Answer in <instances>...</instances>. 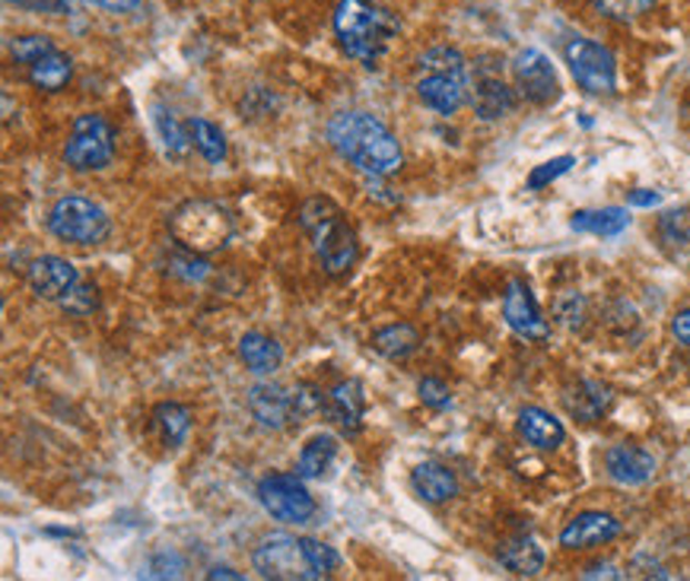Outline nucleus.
Returning <instances> with one entry per match:
<instances>
[{
  "label": "nucleus",
  "mask_w": 690,
  "mask_h": 581,
  "mask_svg": "<svg viewBox=\"0 0 690 581\" xmlns=\"http://www.w3.org/2000/svg\"><path fill=\"white\" fill-rule=\"evenodd\" d=\"M337 439L328 436V432H318V436H312L310 442L303 445V451H300V461H296V473L303 477V480H322L328 470H332L334 458H337Z\"/></svg>",
  "instance_id": "obj_25"
},
{
  "label": "nucleus",
  "mask_w": 690,
  "mask_h": 581,
  "mask_svg": "<svg viewBox=\"0 0 690 581\" xmlns=\"http://www.w3.org/2000/svg\"><path fill=\"white\" fill-rule=\"evenodd\" d=\"M236 226L233 216L220 207L216 201L194 197L169 213V235L189 252V255H214L226 248Z\"/></svg>",
  "instance_id": "obj_6"
},
{
  "label": "nucleus",
  "mask_w": 690,
  "mask_h": 581,
  "mask_svg": "<svg viewBox=\"0 0 690 581\" xmlns=\"http://www.w3.org/2000/svg\"><path fill=\"white\" fill-rule=\"evenodd\" d=\"M87 3L102 7V10H109V13H131V10L141 7L143 0H87Z\"/></svg>",
  "instance_id": "obj_40"
},
{
  "label": "nucleus",
  "mask_w": 690,
  "mask_h": 581,
  "mask_svg": "<svg viewBox=\"0 0 690 581\" xmlns=\"http://www.w3.org/2000/svg\"><path fill=\"white\" fill-rule=\"evenodd\" d=\"M572 165H576V160H572V156H557V160H550V163L538 165V169L528 175V187H531V191H538V187H548L554 179L567 175Z\"/></svg>",
  "instance_id": "obj_35"
},
{
  "label": "nucleus",
  "mask_w": 690,
  "mask_h": 581,
  "mask_svg": "<svg viewBox=\"0 0 690 581\" xmlns=\"http://www.w3.org/2000/svg\"><path fill=\"white\" fill-rule=\"evenodd\" d=\"M300 230L312 242V252H315L325 274L344 277L357 264V233L347 223L344 210L337 207L332 197H310V201H303V207H300Z\"/></svg>",
  "instance_id": "obj_4"
},
{
  "label": "nucleus",
  "mask_w": 690,
  "mask_h": 581,
  "mask_svg": "<svg viewBox=\"0 0 690 581\" xmlns=\"http://www.w3.org/2000/svg\"><path fill=\"white\" fill-rule=\"evenodd\" d=\"M7 3L32 13H73V0H7Z\"/></svg>",
  "instance_id": "obj_37"
},
{
  "label": "nucleus",
  "mask_w": 690,
  "mask_h": 581,
  "mask_svg": "<svg viewBox=\"0 0 690 581\" xmlns=\"http://www.w3.org/2000/svg\"><path fill=\"white\" fill-rule=\"evenodd\" d=\"M620 534V521L608 512H582L572 518L560 531L564 550H592L601 543H611Z\"/></svg>",
  "instance_id": "obj_16"
},
{
  "label": "nucleus",
  "mask_w": 690,
  "mask_h": 581,
  "mask_svg": "<svg viewBox=\"0 0 690 581\" xmlns=\"http://www.w3.org/2000/svg\"><path fill=\"white\" fill-rule=\"evenodd\" d=\"M601 17L615 20V23H633L637 17L649 13L659 0H592Z\"/></svg>",
  "instance_id": "obj_31"
},
{
  "label": "nucleus",
  "mask_w": 690,
  "mask_h": 581,
  "mask_svg": "<svg viewBox=\"0 0 690 581\" xmlns=\"http://www.w3.org/2000/svg\"><path fill=\"white\" fill-rule=\"evenodd\" d=\"M332 146L373 179H388L405 165L398 137L369 112H341L328 121Z\"/></svg>",
  "instance_id": "obj_1"
},
{
  "label": "nucleus",
  "mask_w": 690,
  "mask_h": 581,
  "mask_svg": "<svg viewBox=\"0 0 690 581\" xmlns=\"http://www.w3.org/2000/svg\"><path fill=\"white\" fill-rule=\"evenodd\" d=\"M497 557H500V562L513 575H522V579H535L545 569V550L538 547L535 537H513V540H506L497 550Z\"/></svg>",
  "instance_id": "obj_24"
},
{
  "label": "nucleus",
  "mask_w": 690,
  "mask_h": 581,
  "mask_svg": "<svg viewBox=\"0 0 690 581\" xmlns=\"http://www.w3.org/2000/svg\"><path fill=\"white\" fill-rule=\"evenodd\" d=\"M630 226V216L627 210L620 207H605V210H579L572 213L570 230L572 233H589V235H605V238H615Z\"/></svg>",
  "instance_id": "obj_26"
},
{
  "label": "nucleus",
  "mask_w": 690,
  "mask_h": 581,
  "mask_svg": "<svg viewBox=\"0 0 690 581\" xmlns=\"http://www.w3.org/2000/svg\"><path fill=\"white\" fill-rule=\"evenodd\" d=\"M48 230L54 238L71 245H102L112 235V220L90 197L68 194L48 213Z\"/></svg>",
  "instance_id": "obj_7"
},
{
  "label": "nucleus",
  "mask_w": 690,
  "mask_h": 581,
  "mask_svg": "<svg viewBox=\"0 0 690 581\" xmlns=\"http://www.w3.org/2000/svg\"><path fill=\"white\" fill-rule=\"evenodd\" d=\"M402 32V20L373 0H341L334 7V35L347 58L373 68Z\"/></svg>",
  "instance_id": "obj_3"
},
{
  "label": "nucleus",
  "mask_w": 690,
  "mask_h": 581,
  "mask_svg": "<svg viewBox=\"0 0 690 581\" xmlns=\"http://www.w3.org/2000/svg\"><path fill=\"white\" fill-rule=\"evenodd\" d=\"M239 359L255 375H271L277 373L281 363H284V347L267 334L248 330V334L239 337Z\"/></svg>",
  "instance_id": "obj_22"
},
{
  "label": "nucleus",
  "mask_w": 690,
  "mask_h": 581,
  "mask_svg": "<svg viewBox=\"0 0 690 581\" xmlns=\"http://www.w3.org/2000/svg\"><path fill=\"white\" fill-rule=\"evenodd\" d=\"M605 467L611 473V480H618L623 487H643L656 473V458L640 448V445H615L605 455Z\"/></svg>",
  "instance_id": "obj_17"
},
{
  "label": "nucleus",
  "mask_w": 690,
  "mask_h": 581,
  "mask_svg": "<svg viewBox=\"0 0 690 581\" xmlns=\"http://www.w3.org/2000/svg\"><path fill=\"white\" fill-rule=\"evenodd\" d=\"M191 140H194V150L207 160V163H223L226 160V137L223 131L211 124L207 118H191L189 121Z\"/></svg>",
  "instance_id": "obj_29"
},
{
  "label": "nucleus",
  "mask_w": 690,
  "mask_h": 581,
  "mask_svg": "<svg viewBox=\"0 0 690 581\" xmlns=\"http://www.w3.org/2000/svg\"><path fill=\"white\" fill-rule=\"evenodd\" d=\"M471 105L484 121H497V118L509 115L516 109V93L509 90V83L500 77L497 68L475 70V90H471Z\"/></svg>",
  "instance_id": "obj_15"
},
{
  "label": "nucleus",
  "mask_w": 690,
  "mask_h": 581,
  "mask_svg": "<svg viewBox=\"0 0 690 581\" xmlns=\"http://www.w3.org/2000/svg\"><path fill=\"white\" fill-rule=\"evenodd\" d=\"M258 502L264 512L284 524H310L315 518V499L300 473H271L258 483Z\"/></svg>",
  "instance_id": "obj_10"
},
{
  "label": "nucleus",
  "mask_w": 690,
  "mask_h": 581,
  "mask_svg": "<svg viewBox=\"0 0 690 581\" xmlns=\"http://www.w3.org/2000/svg\"><path fill=\"white\" fill-rule=\"evenodd\" d=\"M417 391H420V400L433 407V410H446L449 404H453V391L439 381V378H424L420 385H417Z\"/></svg>",
  "instance_id": "obj_36"
},
{
  "label": "nucleus",
  "mask_w": 690,
  "mask_h": 581,
  "mask_svg": "<svg viewBox=\"0 0 690 581\" xmlns=\"http://www.w3.org/2000/svg\"><path fill=\"white\" fill-rule=\"evenodd\" d=\"M252 565L262 579L274 581H318L328 579L341 565V557L328 543L312 537L271 534L252 553Z\"/></svg>",
  "instance_id": "obj_2"
},
{
  "label": "nucleus",
  "mask_w": 690,
  "mask_h": 581,
  "mask_svg": "<svg viewBox=\"0 0 690 581\" xmlns=\"http://www.w3.org/2000/svg\"><path fill=\"white\" fill-rule=\"evenodd\" d=\"M115 160V128L102 115H80L64 146V163L73 172H99Z\"/></svg>",
  "instance_id": "obj_8"
},
{
  "label": "nucleus",
  "mask_w": 690,
  "mask_h": 581,
  "mask_svg": "<svg viewBox=\"0 0 690 581\" xmlns=\"http://www.w3.org/2000/svg\"><path fill=\"white\" fill-rule=\"evenodd\" d=\"M503 318H506V325L513 327L519 337L531 340V344H545L550 337V325L541 318V308L535 303V296H531V289H528L525 279H513L506 286Z\"/></svg>",
  "instance_id": "obj_12"
},
{
  "label": "nucleus",
  "mask_w": 690,
  "mask_h": 581,
  "mask_svg": "<svg viewBox=\"0 0 690 581\" xmlns=\"http://www.w3.org/2000/svg\"><path fill=\"white\" fill-rule=\"evenodd\" d=\"M564 407L579 422H596L611 407V391L601 381H576L564 395Z\"/></svg>",
  "instance_id": "obj_21"
},
{
  "label": "nucleus",
  "mask_w": 690,
  "mask_h": 581,
  "mask_svg": "<svg viewBox=\"0 0 690 581\" xmlns=\"http://www.w3.org/2000/svg\"><path fill=\"white\" fill-rule=\"evenodd\" d=\"M564 58H567V68H570L572 80L589 95H611L618 90L615 54L605 45L576 35V39H570L564 45Z\"/></svg>",
  "instance_id": "obj_9"
},
{
  "label": "nucleus",
  "mask_w": 690,
  "mask_h": 581,
  "mask_svg": "<svg viewBox=\"0 0 690 581\" xmlns=\"http://www.w3.org/2000/svg\"><path fill=\"white\" fill-rule=\"evenodd\" d=\"M373 347H376V353H382L385 359L402 363V359L417 353V347H420V334H417L410 325L379 327V330L373 334Z\"/></svg>",
  "instance_id": "obj_27"
},
{
  "label": "nucleus",
  "mask_w": 690,
  "mask_h": 581,
  "mask_svg": "<svg viewBox=\"0 0 690 581\" xmlns=\"http://www.w3.org/2000/svg\"><path fill=\"white\" fill-rule=\"evenodd\" d=\"M410 487L420 499L427 502H449L455 492H458V480L446 465H436V461H424L410 470Z\"/></svg>",
  "instance_id": "obj_23"
},
{
  "label": "nucleus",
  "mask_w": 690,
  "mask_h": 581,
  "mask_svg": "<svg viewBox=\"0 0 690 581\" xmlns=\"http://www.w3.org/2000/svg\"><path fill=\"white\" fill-rule=\"evenodd\" d=\"M26 279H29V289H32L39 299L61 303V299L71 293L73 286L80 283V274H77V267H73L68 257L42 255L29 264Z\"/></svg>",
  "instance_id": "obj_14"
},
{
  "label": "nucleus",
  "mask_w": 690,
  "mask_h": 581,
  "mask_svg": "<svg viewBox=\"0 0 690 581\" xmlns=\"http://www.w3.org/2000/svg\"><path fill=\"white\" fill-rule=\"evenodd\" d=\"M627 204L630 207H656V204H662V194L659 191H649V187H637V191L627 194Z\"/></svg>",
  "instance_id": "obj_38"
},
{
  "label": "nucleus",
  "mask_w": 690,
  "mask_h": 581,
  "mask_svg": "<svg viewBox=\"0 0 690 581\" xmlns=\"http://www.w3.org/2000/svg\"><path fill=\"white\" fill-rule=\"evenodd\" d=\"M513 80H516V90L522 93L525 102H531V105H550L554 99H560L557 70L550 64L548 54L538 48H522L513 58Z\"/></svg>",
  "instance_id": "obj_11"
},
{
  "label": "nucleus",
  "mask_w": 690,
  "mask_h": 581,
  "mask_svg": "<svg viewBox=\"0 0 690 581\" xmlns=\"http://www.w3.org/2000/svg\"><path fill=\"white\" fill-rule=\"evenodd\" d=\"M248 410L258 419L264 429H286L293 422H300V410H296V395L293 388H284L277 381H258L248 391Z\"/></svg>",
  "instance_id": "obj_13"
},
{
  "label": "nucleus",
  "mask_w": 690,
  "mask_h": 581,
  "mask_svg": "<svg viewBox=\"0 0 690 581\" xmlns=\"http://www.w3.org/2000/svg\"><path fill=\"white\" fill-rule=\"evenodd\" d=\"M26 80L35 86V90H45V93H61L73 77L71 58L61 51L58 45H48L45 51H39L35 58H29L23 64Z\"/></svg>",
  "instance_id": "obj_18"
},
{
  "label": "nucleus",
  "mask_w": 690,
  "mask_h": 581,
  "mask_svg": "<svg viewBox=\"0 0 690 581\" xmlns=\"http://www.w3.org/2000/svg\"><path fill=\"white\" fill-rule=\"evenodd\" d=\"M58 305H61L68 315H93L95 308H99V289H95V283H83V279H80Z\"/></svg>",
  "instance_id": "obj_34"
},
{
  "label": "nucleus",
  "mask_w": 690,
  "mask_h": 581,
  "mask_svg": "<svg viewBox=\"0 0 690 581\" xmlns=\"http://www.w3.org/2000/svg\"><path fill=\"white\" fill-rule=\"evenodd\" d=\"M582 579H623V572H620L618 565H611V562H596V565H589L582 572Z\"/></svg>",
  "instance_id": "obj_41"
},
{
  "label": "nucleus",
  "mask_w": 690,
  "mask_h": 581,
  "mask_svg": "<svg viewBox=\"0 0 690 581\" xmlns=\"http://www.w3.org/2000/svg\"><path fill=\"white\" fill-rule=\"evenodd\" d=\"M659 235L666 245H688L690 242V207H678L662 213L659 220Z\"/></svg>",
  "instance_id": "obj_32"
},
{
  "label": "nucleus",
  "mask_w": 690,
  "mask_h": 581,
  "mask_svg": "<svg viewBox=\"0 0 690 581\" xmlns=\"http://www.w3.org/2000/svg\"><path fill=\"white\" fill-rule=\"evenodd\" d=\"M516 429H519V436H522L525 442L531 445V448H541V451H554L567 439L564 422L554 414H548L545 407H522Z\"/></svg>",
  "instance_id": "obj_20"
},
{
  "label": "nucleus",
  "mask_w": 690,
  "mask_h": 581,
  "mask_svg": "<svg viewBox=\"0 0 690 581\" xmlns=\"http://www.w3.org/2000/svg\"><path fill=\"white\" fill-rule=\"evenodd\" d=\"M325 414L344 429V432H359L363 414H366V395L357 378L337 381L328 397H325Z\"/></svg>",
  "instance_id": "obj_19"
},
{
  "label": "nucleus",
  "mask_w": 690,
  "mask_h": 581,
  "mask_svg": "<svg viewBox=\"0 0 690 581\" xmlns=\"http://www.w3.org/2000/svg\"><path fill=\"white\" fill-rule=\"evenodd\" d=\"M153 419H156V426L163 429V439L166 445L172 448H179V445L185 442V436H189L191 429V414L189 407H182V404H160L156 410H153Z\"/></svg>",
  "instance_id": "obj_30"
},
{
  "label": "nucleus",
  "mask_w": 690,
  "mask_h": 581,
  "mask_svg": "<svg viewBox=\"0 0 690 581\" xmlns=\"http://www.w3.org/2000/svg\"><path fill=\"white\" fill-rule=\"evenodd\" d=\"M153 121H156V131H160V137L166 143L169 156H172V160H185L189 150L194 146L189 124H179L175 115H172L169 109H163V105L153 109Z\"/></svg>",
  "instance_id": "obj_28"
},
{
  "label": "nucleus",
  "mask_w": 690,
  "mask_h": 581,
  "mask_svg": "<svg viewBox=\"0 0 690 581\" xmlns=\"http://www.w3.org/2000/svg\"><path fill=\"white\" fill-rule=\"evenodd\" d=\"M671 334L678 337V344L690 347V308H684V312H678V315H674V322H671Z\"/></svg>",
  "instance_id": "obj_39"
},
{
  "label": "nucleus",
  "mask_w": 690,
  "mask_h": 581,
  "mask_svg": "<svg viewBox=\"0 0 690 581\" xmlns=\"http://www.w3.org/2000/svg\"><path fill=\"white\" fill-rule=\"evenodd\" d=\"M468 64L458 48L436 45L417 61V95L436 115H455L468 99Z\"/></svg>",
  "instance_id": "obj_5"
},
{
  "label": "nucleus",
  "mask_w": 690,
  "mask_h": 581,
  "mask_svg": "<svg viewBox=\"0 0 690 581\" xmlns=\"http://www.w3.org/2000/svg\"><path fill=\"white\" fill-rule=\"evenodd\" d=\"M586 299L579 296V293H572V289H567V293H560L557 299H554V315H557V322L564 327H582L586 325Z\"/></svg>",
  "instance_id": "obj_33"
},
{
  "label": "nucleus",
  "mask_w": 690,
  "mask_h": 581,
  "mask_svg": "<svg viewBox=\"0 0 690 581\" xmlns=\"http://www.w3.org/2000/svg\"><path fill=\"white\" fill-rule=\"evenodd\" d=\"M207 579H236V581H242V575H239V572H233V569H220V565H216V569H211V572H207Z\"/></svg>",
  "instance_id": "obj_42"
}]
</instances>
